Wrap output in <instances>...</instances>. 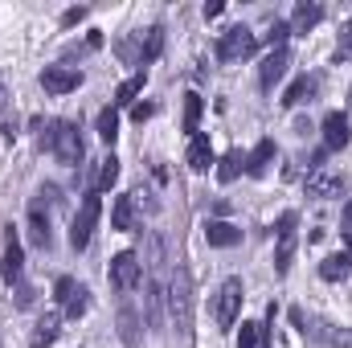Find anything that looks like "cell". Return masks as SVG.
I'll list each match as a JSON object with an SVG mask.
<instances>
[{"instance_id": "20", "label": "cell", "mask_w": 352, "mask_h": 348, "mask_svg": "<svg viewBox=\"0 0 352 348\" xmlns=\"http://www.w3.org/2000/svg\"><path fill=\"white\" fill-rule=\"evenodd\" d=\"M119 340L127 348H140V320L127 303H119Z\"/></svg>"}, {"instance_id": "38", "label": "cell", "mask_w": 352, "mask_h": 348, "mask_svg": "<svg viewBox=\"0 0 352 348\" xmlns=\"http://www.w3.org/2000/svg\"><path fill=\"white\" fill-rule=\"evenodd\" d=\"M152 111H156L152 102H135V107H131V119H135V123H144V119H152Z\"/></svg>"}, {"instance_id": "7", "label": "cell", "mask_w": 352, "mask_h": 348, "mask_svg": "<svg viewBox=\"0 0 352 348\" xmlns=\"http://www.w3.org/2000/svg\"><path fill=\"white\" fill-rule=\"evenodd\" d=\"M295 226H299V213H283L278 217V246H274V270L287 274L291 259H295Z\"/></svg>"}, {"instance_id": "39", "label": "cell", "mask_w": 352, "mask_h": 348, "mask_svg": "<svg viewBox=\"0 0 352 348\" xmlns=\"http://www.w3.org/2000/svg\"><path fill=\"white\" fill-rule=\"evenodd\" d=\"M82 17H87V8H66V12H62V25L70 29V25H78Z\"/></svg>"}, {"instance_id": "5", "label": "cell", "mask_w": 352, "mask_h": 348, "mask_svg": "<svg viewBox=\"0 0 352 348\" xmlns=\"http://www.w3.org/2000/svg\"><path fill=\"white\" fill-rule=\"evenodd\" d=\"M238 312H242V279H226L221 291H217V303H213V320L221 328H234Z\"/></svg>"}, {"instance_id": "15", "label": "cell", "mask_w": 352, "mask_h": 348, "mask_svg": "<svg viewBox=\"0 0 352 348\" xmlns=\"http://www.w3.org/2000/svg\"><path fill=\"white\" fill-rule=\"evenodd\" d=\"M209 164H213L209 135H205V131H197V135L188 140V168H192V173H209Z\"/></svg>"}, {"instance_id": "32", "label": "cell", "mask_w": 352, "mask_h": 348, "mask_svg": "<svg viewBox=\"0 0 352 348\" xmlns=\"http://www.w3.org/2000/svg\"><path fill=\"white\" fill-rule=\"evenodd\" d=\"M258 336H263V324H254V320H242V332H238V348H258Z\"/></svg>"}, {"instance_id": "8", "label": "cell", "mask_w": 352, "mask_h": 348, "mask_svg": "<svg viewBox=\"0 0 352 348\" xmlns=\"http://www.w3.org/2000/svg\"><path fill=\"white\" fill-rule=\"evenodd\" d=\"M107 274H111V287L127 295V291H131V287L140 283L144 266H140V259H135L131 250H123V254H115V259H111V270H107Z\"/></svg>"}, {"instance_id": "21", "label": "cell", "mask_w": 352, "mask_h": 348, "mask_svg": "<svg viewBox=\"0 0 352 348\" xmlns=\"http://www.w3.org/2000/svg\"><path fill=\"white\" fill-rule=\"evenodd\" d=\"M320 345H332V348H340V345H352V332L349 328H336V324H316V328H307Z\"/></svg>"}, {"instance_id": "22", "label": "cell", "mask_w": 352, "mask_h": 348, "mask_svg": "<svg viewBox=\"0 0 352 348\" xmlns=\"http://www.w3.org/2000/svg\"><path fill=\"white\" fill-rule=\"evenodd\" d=\"M270 160H274V140H263L250 156H246V173L250 176H263L270 168Z\"/></svg>"}, {"instance_id": "26", "label": "cell", "mask_w": 352, "mask_h": 348, "mask_svg": "<svg viewBox=\"0 0 352 348\" xmlns=\"http://www.w3.org/2000/svg\"><path fill=\"white\" fill-rule=\"evenodd\" d=\"M238 173H246V156L234 148V152H226V160H221V168H217V180L230 184V180H238Z\"/></svg>"}, {"instance_id": "40", "label": "cell", "mask_w": 352, "mask_h": 348, "mask_svg": "<svg viewBox=\"0 0 352 348\" xmlns=\"http://www.w3.org/2000/svg\"><path fill=\"white\" fill-rule=\"evenodd\" d=\"M221 8H226L221 0H209V4H205V21H213V17H221Z\"/></svg>"}, {"instance_id": "18", "label": "cell", "mask_w": 352, "mask_h": 348, "mask_svg": "<svg viewBox=\"0 0 352 348\" xmlns=\"http://www.w3.org/2000/svg\"><path fill=\"white\" fill-rule=\"evenodd\" d=\"M324 21V8L320 4H295V17H291V33H307V29H316Z\"/></svg>"}, {"instance_id": "19", "label": "cell", "mask_w": 352, "mask_h": 348, "mask_svg": "<svg viewBox=\"0 0 352 348\" xmlns=\"http://www.w3.org/2000/svg\"><path fill=\"white\" fill-rule=\"evenodd\" d=\"M111 226H115V230H135V193H127V197H115Z\"/></svg>"}, {"instance_id": "41", "label": "cell", "mask_w": 352, "mask_h": 348, "mask_svg": "<svg viewBox=\"0 0 352 348\" xmlns=\"http://www.w3.org/2000/svg\"><path fill=\"white\" fill-rule=\"evenodd\" d=\"M33 303V291L29 287H16V307H29Z\"/></svg>"}, {"instance_id": "37", "label": "cell", "mask_w": 352, "mask_h": 348, "mask_svg": "<svg viewBox=\"0 0 352 348\" xmlns=\"http://www.w3.org/2000/svg\"><path fill=\"white\" fill-rule=\"evenodd\" d=\"M4 140H8V144L16 140V111H12V107L4 111Z\"/></svg>"}, {"instance_id": "44", "label": "cell", "mask_w": 352, "mask_h": 348, "mask_svg": "<svg viewBox=\"0 0 352 348\" xmlns=\"http://www.w3.org/2000/svg\"><path fill=\"white\" fill-rule=\"evenodd\" d=\"M349 107H352V90H349Z\"/></svg>"}, {"instance_id": "29", "label": "cell", "mask_w": 352, "mask_h": 348, "mask_svg": "<svg viewBox=\"0 0 352 348\" xmlns=\"http://www.w3.org/2000/svg\"><path fill=\"white\" fill-rule=\"evenodd\" d=\"M98 135H102L107 144H115V135H119V111H115V107L98 111Z\"/></svg>"}, {"instance_id": "14", "label": "cell", "mask_w": 352, "mask_h": 348, "mask_svg": "<svg viewBox=\"0 0 352 348\" xmlns=\"http://www.w3.org/2000/svg\"><path fill=\"white\" fill-rule=\"evenodd\" d=\"M340 188H344V176L340 173L316 168V173L307 176V193H311V197H340Z\"/></svg>"}, {"instance_id": "28", "label": "cell", "mask_w": 352, "mask_h": 348, "mask_svg": "<svg viewBox=\"0 0 352 348\" xmlns=\"http://www.w3.org/2000/svg\"><path fill=\"white\" fill-rule=\"evenodd\" d=\"M201 111H205L201 94H184V131H188V135H197V127H201Z\"/></svg>"}, {"instance_id": "12", "label": "cell", "mask_w": 352, "mask_h": 348, "mask_svg": "<svg viewBox=\"0 0 352 348\" xmlns=\"http://www.w3.org/2000/svg\"><path fill=\"white\" fill-rule=\"evenodd\" d=\"M21 266H25V254H21V238H16V230L8 226V238H4V259H0V274H4L8 283H16V279H21Z\"/></svg>"}, {"instance_id": "11", "label": "cell", "mask_w": 352, "mask_h": 348, "mask_svg": "<svg viewBox=\"0 0 352 348\" xmlns=\"http://www.w3.org/2000/svg\"><path fill=\"white\" fill-rule=\"evenodd\" d=\"M29 242L41 246V250H50V213H45V201L41 197L29 205Z\"/></svg>"}, {"instance_id": "17", "label": "cell", "mask_w": 352, "mask_h": 348, "mask_svg": "<svg viewBox=\"0 0 352 348\" xmlns=\"http://www.w3.org/2000/svg\"><path fill=\"white\" fill-rule=\"evenodd\" d=\"M352 270V254L344 250V254H328V259L320 262V279L324 283H340V279H349Z\"/></svg>"}, {"instance_id": "43", "label": "cell", "mask_w": 352, "mask_h": 348, "mask_svg": "<svg viewBox=\"0 0 352 348\" xmlns=\"http://www.w3.org/2000/svg\"><path fill=\"white\" fill-rule=\"evenodd\" d=\"M344 230H352V201L344 205Z\"/></svg>"}, {"instance_id": "33", "label": "cell", "mask_w": 352, "mask_h": 348, "mask_svg": "<svg viewBox=\"0 0 352 348\" xmlns=\"http://www.w3.org/2000/svg\"><path fill=\"white\" fill-rule=\"evenodd\" d=\"M87 287H78V291H74V295H70V303H66V316H70V320H78V316H82V312H87Z\"/></svg>"}, {"instance_id": "3", "label": "cell", "mask_w": 352, "mask_h": 348, "mask_svg": "<svg viewBox=\"0 0 352 348\" xmlns=\"http://www.w3.org/2000/svg\"><path fill=\"white\" fill-rule=\"evenodd\" d=\"M164 312H168V279L164 274H148L144 287V320L152 332H164Z\"/></svg>"}, {"instance_id": "4", "label": "cell", "mask_w": 352, "mask_h": 348, "mask_svg": "<svg viewBox=\"0 0 352 348\" xmlns=\"http://www.w3.org/2000/svg\"><path fill=\"white\" fill-rule=\"evenodd\" d=\"M254 50H258V37H254L246 25L226 29L221 41H217V58H221V62H242V58H250Z\"/></svg>"}, {"instance_id": "2", "label": "cell", "mask_w": 352, "mask_h": 348, "mask_svg": "<svg viewBox=\"0 0 352 348\" xmlns=\"http://www.w3.org/2000/svg\"><path fill=\"white\" fill-rule=\"evenodd\" d=\"M37 144H41L45 152H54L62 164H82V156H87L78 127H74V123H66V119L50 123V131H41V140H37Z\"/></svg>"}, {"instance_id": "23", "label": "cell", "mask_w": 352, "mask_h": 348, "mask_svg": "<svg viewBox=\"0 0 352 348\" xmlns=\"http://www.w3.org/2000/svg\"><path fill=\"white\" fill-rule=\"evenodd\" d=\"M58 332H62V316H45V320H37V332H33V348H50L58 340Z\"/></svg>"}, {"instance_id": "6", "label": "cell", "mask_w": 352, "mask_h": 348, "mask_svg": "<svg viewBox=\"0 0 352 348\" xmlns=\"http://www.w3.org/2000/svg\"><path fill=\"white\" fill-rule=\"evenodd\" d=\"M98 213H102V201H98V193H90L87 201H82V209H78V217H74V226H70V246L74 250H87L90 246V234L98 226Z\"/></svg>"}, {"instance_id": "1", "label": "cell", "mask_w": 352, "mask_h": 348, "mask_svg": "<svg viewBox=\"0 0 352 348\" xmlns=\"http://www.w3.org/2000/svg\"><path fill=\"white\" fill-rule=\"evenodd\" d=\"M168 320L180 336L192 332V283H188V270L176 262V270L168 274Z\"/></svg>"}, {"instance_id": "36", "label": "cell", "mask_w": 352, "mask_h": 348, "mask_svg": "<svg viewBox=\"0 0 352 348\" xmlns=\"http://www.w3.org/2000/svg\"><path fill=\"white\" fill-rule=\"evenodd\" d=\"M349 50H352V21H344V25H340V50H336V66L349 58Z\"/></svg>"}, {"instance_id": "9", "label": "cell", "mask_w": 352, "mask_h": 348, "mask_svg": "<svg viewBox=\"0 0 352 348\" xmlns=\"http://www.w3.org/2000/svg\"><path fill=\"white\" fill-rule=\"evenodd\" d=\"M78 83H82V74L70 66H45L41 70V87L50 94H70V90H78Z\"/></svg>"}, {"instance_id": "25", "label": "cell", "mask_w": 352, "mask_h": 348, "mask_svg": "<svg viewBox=\"0 0 352 348\" xmlns=\"http://www.w3.org/2000/svg\"><path fill=\"white\" fill-rule=\"evenodd\" d=\"M316 94V78H295L291 87H287V94H283V107H299V102H307Z\"/></svg>"}, {"instance_id": "42", "label": "cell", "mask_w": 352, "mask_h": 348, "mask_svg": "<svg viewBox=\"0 0 352 348\" xmlns=\"http://www.w3.org/2000/svg\"><path fill=\"white\" fill-rule=\"evenodd\" d=\"M291 324H295V328H299V332H303V336H307V320H303V312H299V307H295V312H291Z\"/></svg>"}, {"instance_id": "27", "label": "cell", "mask_w": 352, "mask_h": 348, "mask_svg": "<svg viewBox=\"0 0 352 348\" xmlns=\"http://www.w3.org/2000/svg\"><path fill=\"white\" fill-rule=\"evenodd\" d=\"M164 262H168L164 238H160V234H148V270H152V274H164Z\"/></svg>"}, {"instance_id": "10", "label": "cell", "mask_w": 352, "mask_h": 348, "mask_svg": "<svg viewBox=\"0 0 352 348\" xmlns=\"http://www.w3.org/2000/svg\"><path fill=\"white\" fill-rule=\"evenodd\" d=\"M349 140H352L349 115H340V111H332V115L324 119V148H328V152H340V148H344Z\"/></svg>"}, {"instance_id": "16", "label": "cell", "mask_w": 352, "mask_h": 348, "mask_svg": "<svg viewBox=\"0 0 352 348\" xmlns=\"http://www.w3.org/2000/svg\"><path fill=\"white\" fill-rule=\"evenodd\" d=\"M205 238H209V246L230 250V246H238V242H242V230H238V226H230V221H209V226H205Z\"/></svg>"}, {"instance_id": "31", "label": "cell", "mask_w": 352, "mask_h": 348, "mask_svg": "<svg viewBox=\"0 0 352 348\" xmlns=\"http://www.w3.org/2000/svg\"><path fill=\"white\" fill-rule=\"evenodd\" d=\"M115 180H119V160H115V156H107V160H102V168H98V184H94V188H98V193H107V188H115Z\"/></svg>"}, {"instance_id": "24", "label": "cell", "mask_w": 352, "mask_h": 348, "mask_svg": "<svg viewBox=\"0 0 352 348\" xmlns=\"http://www.w3.org/2000/svg\"><path fill=\"white\" fill-rule=\"evenodd\" d=\"M144 83H148V70H140V74H131L123 87L115 90V107H135V94L144 90Z\"/></svg>"}, {"instance_id": "30", "label": "cell", "mask_w": 352, "mask_h": 348, "mask_svg": "<svg viewBox=\"0 0 352 348\" xmlns=\"http://www.w3.org/2000/svg\"><path fill=\"white\" fill-rule=\"evenodd\" d=\"M160 50H164V29H160V25H152V29H148V37H144V62H156V58H160Z\"/></svg>"}, {"instance_id": "35", "label": "cell", "mask_w": 352, "mask_h": 348, "mask_svg": "<svg viewBox=\"0 0 352 348\" xmlns=\"http://www.w3.org/2000/svg\"><path fill=\"white\" fill-rule=\"evenodd\" d=\"M74 291H78V283H74V279H66V274L54 283V299H58V303H70V295H74Z\"/></svg>"}, {"instance_id": "13", "label": "cell", "mask_w": 352, "mask_h": 348, "mask_svg": "<svg viewBox=\"0 0 352 348\" xmlns=\"http://www.w3.org/2000/svg\"><path fill=\"white\" fill-rule=\"evenodd\" d=\"M287 66H291V54H287V45L283 50H270L263 62V70H258V83H263V90H274V83L287 74Z\"/></svg>"}, {"instance_id": "34", "label": "cell", "mask_w": 352, "mask_h": 348, "mask_svg": "<svg viewBox=\"0 0 352 348\" xmlns=\"http://www.w3.org/2000/svg\"><path fill=\"white\" fill-rule=\"evenodd\" d=\"M287 33H291V25H287V21H274V25H270V33H266V41H270V50H283V41H287Z\"/></svg>"}]
</instances>
